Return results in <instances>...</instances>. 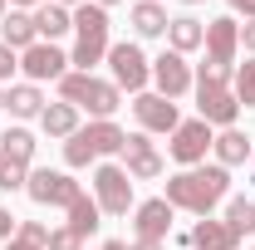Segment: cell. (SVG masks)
<instances>
[{"label": "cell", "instance_id": "obj_1", "mask_svg": "<svg viewBox=\"0 0 255 250\" xmlns=\"http://www.w3.org/2000/svg\"><path fill=\"white\" fill-rule=\"evenodd\" d=\"M226 191H231V172L221 162L216 167L201 162V167H187V172L167 177V206L172 211H191V216H211L226 201Z\"/></svg>", "mask_w": 255, "mask_h": 250}, {"label": "cell", "instance_id": "obj_2", "mask_svg": "<svg viewBox=\"0 0 255 250\" xmlns=\"http://www.w3.org/2000/svg\"><path fill=\"white\" fill-rule=\"evenodd\" d=\"M59 98L74 103V108H89L94 118H113L118 103H123V89H118L113 79H94V74H84V69H69L59 79Z\"/></svg>", "mask_w": 255, "mask_h": 250}, {"label": "cell", "instance_id": "obj_3", "mask_svg": "<svg viewBox=\"0 0 255 250\" xmlns=\"http://www.w3.org/2000/svg\"><path fill=\"white\" fill-rule=\"evenodd\" d=\"M74 34H79V44H74L69 64H79V69L89 74V69L108 54V10L94 5V0H84V5L74 10Z\"/></svg>", "mask_w": 255, "mask_h": 250}, {"label": "cell", "instance_id": "obj_4", "mask_svg": "<svg viewBox=\"0 0 255 250\" xmlns=\"http://www.w3.org/2000/svg\"><path fill=\"white\" fill-rule=\"evenodd\" d=\"M94 201H98L103 216H128V206H132V177H128L123 167L103 162L94 172Z\"/></svg>", "mask_w": 255, "mask_h": 250}, {"label": "cell", "instance_id": "obj_5", "mask_svg": "<svg viewBox=\"0 0 255 250\" xmlns=\"http://www.w3.org/2000/svg\"><path fill=\"white\" fill-rule=\"evenodd\" d=\"M108 69H113V84L118 89H128V94H142L147 89V79H152V64H147V54L137 49V44H108Z\"/></svg>", "mask_w": 255, "mask_h": 250}, {"label": "cell", "instance_id": "obj_6", "mask_svg": "<svg viewBox=\"0 0 255 250\" xmlns=\"http://www.w3.org/2000/svg\"><path fill=\"white\" fill-rule=\"evenodd\" d=\"M211 142H216L211 123H201V118H187V123H177L172 142H167V152L177 157L182 167H201V162H206V152H211Z\"/></svg>", "mask_w": 255, "mask_h": 250}, {"label": "cell", "instance_id": "obj_7", "mask_svg": "<svg viewBox=\"0 0 255 250\" xmlns=\"http://www.w3.org/2000/svg\"><path fill=\"white\" fill-rule=\"evenodd\" d=\"M196 118L211 127H236L241 103L231 94V84H196Z\"/></svg>", "mask_w": 255, "mask_h": 250}, {"label": "cell", "instance_id": "obj_8", "mask_svg": "<svg viewBox=\"0 0 255 250\" xmlns=\"http://www.w3.org/2000/svg\"><path fill=\"white\" fill-rule=\"evenodd\" d=\"M25 191H30V201H39V206H74V196H79V182L69 177V172H49V167H39V172H30V182H25Z\"/></svg>", "mask_w": 255, "mask_h": 250}, {"label": "cell", "instance_id": "obj_9", "mask_svg": "<svg viewBox=\"0 0 255 250\" xmlns=\"http://www.w3.org/2000/svg\"><path fill=\"white\" fill-rule=\"evenodd\" d=\"M152 84H157L162 98H182L191 89V69H187V54H177V49H162L157 59H152Z\"/></svg>", "mask_w": 255, "mask_h": 250}, {"label": "cell", "instance_id": "obj_10", "mask_svg": "<svg viewBox=\"0 0 255 250\" xmlns=\"http://www.w3.org/2000/svg\"><path fill=\"white\" fill-rule=\"evenodd\" d=\"M20 69L30 74V84H44V79H64L69 74V54H64L59 44H30L25 54H20Z\"/></svg>", "mask_w": 255, "mask_h": 250}, {"label": "cell", "instance_id": "obj_11", "mask_svg": "<svg viewBox=\"0 0 255 250\" xmlns=\"http://www.w3.org/2000/svg\"><path fill=\"white\" fill-rule=\"evenodd\" d=\"M132 113H137L142 132H177V123H182L177 103L162 98V94H137V98H132Z\"/></svg>", "mask_w": 255, "mask_h": 250}, {"label": "cell", "instance_id": "obj_12", "mask_svg": "<svg viewBox=\"0 0 255 250\" xmlns=\"http://www.w3.org/2000/svg\"><path fill=\"white\" fill-rule=\"evenodd\" d=\"M123 172L132 177V182H152V177H162V157H157V147L147 142V132H132L123 142Z\"/></svg>", "mask_w": 255, "mask_h": 250}, {"label": "cell", "instance_id": "obj_13", "mask_svg": "<svg viewBox=\"0 0 255 250\" xmlns=\"http://www.w3.org/2000/svg\"><path fill=\"white\" fill-rule=\"evenodd\" d=\"M132 231H137V241H167L172 236V206H167V196H152V201L132 206Z\"/></svg>", "mask_w": 255, "mask_h": 250}, {"label": "cell", "instance_id": "obj_14", "mask_svg": "<svg viewBox=\"0 0 255 250\" xmlns=\"http://www.w3.org/2000/svg\"><path fill=\"white\" fill-rule=\"evenodd\" d=\"M236 49H241V25L221 15V20H211L206 25V59L216 64H236Z\"/></svg>", "mask_w": 255, "mask_h": 250}, {"label": "cell", "instance_id": "obj_15", "mask_svg": "<svg viewBox=\"0 0 255 250\" xmlns=\"http://www.w3.org/2000/svg\"><path fill=\"white\" fill-rule=\"evenodd\" d=\"M187 246H191V250H236V246H241V236H236V231H231L226 221H216V216H201L196 226H191Z\"/></svg>", "mask_w": 255, "mask_h": 250}, {"label": "cell", "instance_id": "obj_16", "mask_svg": "<svg viewBox=\"0 0 255 250\" xmlns=\"http://www.w3.org/2000/svg\"><path fill=\"white\" fill-rule=\"evenodd\" d=\"M0 44L5 49H30V44H39V30H34V15H25V10H10L5 20H0Z\"/></svg>", "mask_w": 255, "mask_h": 250}, {"label": "cell", "instance_id": "obj_17", "mask_svg": "<svg viewBox=\"0 0 255 250\" xmlns=\"http://www.w3.org/2000/svg\"><path fill=\"white\" fill-rule=\"evenodd\" d=\"M211 152H216L221 167H241V162H251L255 142L241 132V127H221V132H216V142H211Z\"/></svg>", "mask_w": 255, "mask_h": 250}, {"label": "cell", "instance_id": "obj_18", "mask_svg": "<svg viewBox=\"0 0 255 250\" xmlns=\"http://www.w3.org/2000/svg\"><path fill=\"white\" fill-rule=\"evenodd\" d=\"M39 127L49 132V137H74L79 132V108L74 103H44V113H39Z\"/></svg>", "mask_w": 255, "mask_h": 250}, {"label": "cell", "instance_id": "obj_19", "mask_svg": "<svg viewBox=\"0 0 255 250\" xmlns=\"http://www.w3.org/2000/svg\"><path fill=\"white\" fill-rule=\"evenodd\" d=\"M84 137L94 142V152H98V157H113V152H123V142H128V132H123L118 123H113V118H94V123L84 127Z\"/></svg>", "mask_w": 255, "mask_h": 250}, {"label": "cell", "instance_id": "obj_20", "mask_svg": "<svg viewBox=\"0 0 255 250\" xmlns=\"http://www.w3.org/2000/svg\"><path fill=\"white\" fill-rule=\"evenodd\" d=\"M5 108H10L15 118H39V113H44L39 84H10V89H5Z\"/></svg>", "mask_w": 255, "mask_h": 250}, {"label": "cell", "instance_id": "obj_21", "mask_svg": "<svg viewBox=\"0 0 255 250\" xmlns=\"http://www.w3.org/2000/svg\"><path fill=\"white\" fill-rule=\"evenodd\" d=\"M34 30H39V39H44V44H54L64 30H74V15H69L64 5H49V0H44V5L34 10Z\"/></svg>", "mask_w": 255, "mask_h": 250}, {"label": "cell", "instance_id": "obj_22", "mask_svg": "<svg viewBox=\"0 0 255 250\" xmlns=\"http://www.w3.org/2000/svg\"><path fill=\"white\" fill-rule=\"evenodd\" d=\"M167 39H172V49H177V54H191V49H201V44H206V30H201V20L177 15V20L167 25Z\"/></svg>", "mask_w": 255, "mask_h": 250}, {"label": "cell", "instance_id": "obj_23", "mask_svg": "<svg viewBox=\"0 0 255 250\" xmlns=\"http://www.w3.org/2000/svg\"><path fill=\"white\" fill-rule=\"evenodd\" d=\"M103 211H98V201L94 196H89V191H79V196H74V206H69V231H74V236H94L98 226H103Z\"/></svg>", "mask_w": 255, "mask_h": 250}, {"label": "cell", "instance_id": "obj_24", "mask_svg": "<svg viewBox=\"0 0 255 250\" xmlns=\"http://www.w3.org/2000/svg\"><path fill=\"white\" fill-rule=\"evenodd\" d=\"M167 25H172V20H167V10H162L157 0H137V5H132V30L137 34L152 39V34H167Z\"/></svg>", "mask_w": 255, "mask_h": 250}, {"label": "cell", "instance_id": "obj_25", "mask_svg": "<svg viewBox=\"0 0 255 250\" xmlns=\"http://www.w3.org/2000/svg\"><path fill=\"white\" fill-rule=\"evenodd\" d=\"M0 157L30 167V162H34V132H30V127H10V132H0Z\"/></svg>", "mask_w": 255, "mask_h": 250}, {"label": "cell", "instance_id": "obj_26", "mask_svg": "<svg viewBox=\"0 0 255 250\" xmlns=\"http://www.w3.org/2000/svg\"><path fill=\"white\" fill-rule=\"evenodd\" d=\"M221 221L236 231V236H251V231H255V201H251V196H231Z\"/></svg>", "mask_w": 255, "mask_h": 250}, {"label": "cell", "instance_id": "obj_27", "mask_svg": "<svg viewBox=\"0 0 255 250\" xmlns=\"http://www.w3.org/2000/svg\"><path fill=\"white\" fill-rule=\"evenodd\" d=\"M231 94L241 108H255V59L236 64V74H231Z\"/></svg>", "mask_w": 255, "mask_h": 250}, {"label": "cell", "instance_id": "obj_28", "mask_svg": "<svg viewBox=\"0 0 255 250\" xmlns=\"http://www.w3.org/2000/svg\"><path fill=\"white\" fill-rule=\"evenodd\" d=\"M64 162H69V167H89V162H98V152H94V142H89V137H84V127H79V132H74V137H69V142H64Z\"/></svg>", "mask_w": 255, "mask_h": 250}, {"label": "cell", "instance_id": "obj_29", "mask_svg": "<svg viewBox=\"0 0 255 250\" xmlns=\"http://www.w3.org/2000/svg\"><path fill=\"white\" fill-rule=\"evenodd\" d=\"M25 182H30V167L0 157V191H25Z\"/></svg>", "mask_w": 255, "mask_h": 250}, {"label": "cell", "instance_id": "obj_30", "mask_svg": "<svg viewBox=\"0 0 255 250\" xmlns=\"http://www.w3.org/2000/svg\"><path fill=\"white\" fill-rule=\"evenodd\" d=\"M231 64H216V59H206L201 69H196V84H231Z\"/></svg>", "mask_w": 255, "mask_h": 250}, {"label": "cell", "instance_id": "obj_31", "mask_svg": "<svg viewBox=\"0 0 255 250\" xmlns=\"http://www.w3.org/2000/svg\"><path fill=\"white\" fill-rule=\"evenodd\" d=\"M44 250H84V236H74L69 226H59V231H49V246Z\"/></svg>", "mask_w": 255, "mask_h": 250}, {"label": "cell", "instance_id": "obj_32", "mask_svg": "<svg viewBox=\"0 0 255 250\" xmlns=\"http://www.w3.org/2000/svg\"><path fill=\"white\" fill-rule=\"evenodd\" d=\"M15 236H25V241H34V246H49V226H44V221H20Z\"/></svg>", "mask_w": 255, "mask_h": 250}, {"label": "cell", "instance_id": "obj_33", "mask_svg": "<svg viewBox=\"0 0 255 250\" xmlns=\"http://www.w3.org/2000/svg\"><path fill=\"white\" fill-rule=\"evenodd\" d=\"M20 69V59H15V49H5L0 44V84H10V74Z\"/></svg>", "mask_w": 255, "mask_h": 250}, {"label": "cell", "instance_id": "obj_34", "mask_svg": "<svg viewBox=\"0 0 255 250\" xmlns=\"http://www.w3.org/2000/svg\"><path fill=\"white\" fill-rule=\"evenodd\" d=\"M15 231H20V221H15L5 206H0V241H15Z\"/></svg>", "mask_w": 255, "mask_h": 250}, {"label": "cell", "instance_id": "obj_35", "mask_svg": "<svg viewBox=\"0 0 255 250\" xmlns=\"http://www.w3.org/2000/svg\"><path fill=\"white\" fill-rule=\"evenodd\" d=\"M241 44L251 49V59H255V20H246V25H241Z\"/></svg>", "mask_w": 255, "mask_h": 250}, {"label": "cell", "instance_id": "obj_36", "mask_svg": "<svg viewBox=\"0 0 255 250\" xmlns=\"http://www.w3.org/2000/svg\"><path fill=\"white\" fill-rule=\"evenodd\" d=\"M236 15H246V20H255V0H226Z\"/></svg>", "mask_w": 255, "mask_h": 250}, {"label": "cell", "instance_id": "obj_37", "mask_svg": "<svg viewBox=\"0 0 255 250\" xmlns=\"http://www.w3.org/2000/svg\"><path fill=\"white\" fill-rule=\"evenodd\" d=\"M5 250H44V246H34V241H25V236H15V241H10Z\"/></svg>", "mask_w": 255, "mask_h": 250}, {"label": "cell", "instance_id": "obj_38", "mask_svg": "<svg viewBox=\"0 0 255 250\" xmlns=\"http://www.w3.org/2000/svg\"><path fill=\"white\" fill-rule=\"evenodd\" d=\"M128 250H167V246H162V241H132Z\"/></svg>", "mask_w": 255, "mask_h": 250}, {"label": "cell", "instance_id": "obj_39", "mask_svg": "<svg viewBox=\"0 0 255 250\" xmlns=\"http://www.w3.org/2000/svg\"><path fill=\"white\" fill-rule=\"evenodd\" d=\"M98 250H128V241H103Z\"/></svg>", "mask_w": 255, "mask_h": 250}, {"label": "cell", "instance_id": "obj_40", "mask_svg": "<svg viewBox=\"0 0 255 250\" xmlns=\"http://www.w3.org/2000/svg\"><path fill=\"white\" fill-rule=\"evenodd\" d=\"M54 5H64V10H69V5H74V10H79V5H84V0H54Z\"/></svg>", "mask_w": 255, "mask_h": 250}, {"label": "cell", "instance_id": "obj_41", "mask_svg": "<svg viewBox=\"0 0 255 250\" xmlns=\"http://www.w3.org/2000/svg\"><path fill=\"white\" fill-rule=\"evenodd\" d=\"M10 5H20V10H25V5H44V0H10Z\"/></svg>", "mask_w": 255, "mask_h": 250}, {"label": "cell", "instance_id": "obj_42", "mask_svg": "<svg viewBox=\"0 0 255 250\" xmlns=\"http://www.w3.org/2000/svg\"><path fill=\"white\" fill-rule=\"evenodd\" d=\"M94 5H103V10H108V5H118V0H94Z\"/></svg>", "mask_w": 255, "mask_h": 250}, {"label": "cell", "instance_id": "obj_43", "mask_svg": "<svg viewBox=\"0 0 255 250\" xmlns=\"http://www.w3.org/2000/svg\"><path fill=\"white\" fill-rule=\"evenodd\" d=\"M0 20H5V0H0Z\"/></svg>", "mask_w": 255, "mask_h": 250}, {"label": "cell", "instance_id": "obj_44", "mask_svg": "<svg viewBox=\"0 0 255 250\" xmlns=\"http://www.w3.org/2000/svg\"><path fill=\"white\" fill-rule=\"evenodd\" d=\"M0 108H5V89H0Z\"/></svg>", "mask_w": 255, "mask_h": 250}, {"label": "cell", "instance_id": "obj_45", "mask_svg": "<svg viewBox=\"0 0 255 250\" xmlns=\"http://www.w3.org/2000/svg\"><path fill=\"white\" fill-rule=\"evenodd\" d=\"M187 5H201V0H187Z\"/></svg>", "mask_w": 255, "mask_h": 250}]
</instances>
